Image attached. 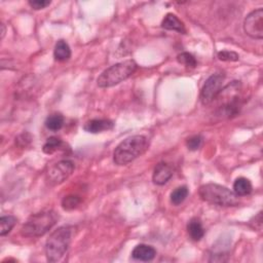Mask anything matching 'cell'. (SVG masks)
<instances>
[{
  "mask_svg": "<svg viewBox=\"0 0 263 263\" xmlns=\"http://www.w3.org/2000/svg\"><path fill=\"white\" fill-rule=\"evenodd\" d=\"M64 122H65V119L61 113H54V114H51L50 116H48L45 123H46L47 128H49L50 130H53V132H57L63 127Z\"/></svg>",
  "mask_w": 263,
  "mask_h": 263,
  "instance_id": "cell-17",
  "label": "cell"
},
{
  "mask_svg": "<svg viewBox=\"0 0 263 263\" xmlns=\"http://www.w3.org/2000/svg\"><path fill=\"white\" fill-rule=\"evenodd\" d=\"M187 233L194 242L201 241L205 236V228L200 218H192L187 224Z\"/></svg>",
  "mask_w": 263,
  "mask_h": 263,
  "instance_id": "cell-13",
  "label": "cell"
},
{
  "mask_svg": "<svg viewBox=\"0 0 263 263\" xmlns=\"http://www.w3.org/2000/svg\"><path fill=\"white\" fill-rule=\"evenodd\" d=\"M6 32H7L6 26H5V24H2V39H4V37L6 35Z\"/></svg>",
  "mask_w": 263,
  "mask_h": 263,
  "instance_id": "cell-27",
  "label": "cell"
},
{
  "mask_svg": "<svg viewBox=\"0 0 263 263\" xmlns=\"http://www.w3.org/2000/svg\"><path fill=\"white\" fill-rule=\"evenodd\" d=\"M138 68L134 60H125L116 63L105 69L97 79V84L101 89H107L119 84L133 75Z\"/></svg>",
  "mask_w": 263,
  "mask_h": 263,
  "instance_id": "cell-4",
  "label": "cell"
},
{
  "mask_svg": "<svg viewBox=\"0 0 263 263\" xmlns=\"http://www.w3.org/2000/svg\"><path fill=\"white\" fill-rule=\"evenodd\" d=\"M161 27L166 30L182 33V34H184L186 32L183 22H181V20L174 14H168L164 17V19L161 22Z\"/></svg>",
  "mask_w": 263,
  "mask_h": 263,
  "instance_id": "cell-14",
  "label": "cell"
},
{
  "mask_svg": "<svg viewBox=\"0 0 263 263\" xmlns=\"http://www.w3.org/2000/svg\"><path fill=\"white\" fill-rule=\"evenodd\" d=\"M148 147L149 140L145 136L135 135L127 137L115 148L113 152V161L117 166H125L145 153Z\"/></svg>",
  "mask_w": 263,
  "mask_h": 263,
  "instance_id": "cell-1",
  "label": "cell"
},
{
  "mask_svg": "<svg viewBox=\"0 0 263 263\" xmlns=\"http://www.w3.org/2000/svg\"><path fill=\"white\" fill-rule=\"evenodd\" d=\"M80 203H81V199L78 195L70 194L64 197L62 201V207L66 211H71L76 209Z\"/></svg>",
  "mask_w": 263,
  "mask_h": 263,
  "instance_id": "cell-21",
  "label": "cell"
},
{
  "mask_svg": "<svg viewBox=\"0 0 263 263\" xmlns=\"http://www.w3.org/2000/svg\"><path fill=\"white\" fill-rule=\"evenodd\" d=\"M244 30L246 34L253 39L261 40L263 38V10L257 9L251 12L244 21Z\"/></svg>",
  "mask_w": 263,
  "mask_h": 263,
  "instance_id": "cell-9",
  "label": "cell"
},
{
  "mask_svg": "<svg viewBox=\"0 0 263 263\" xmlns=\"http://www.w3.org/2000/svg\"><path fill=\"white\" fill-rule=\"evenodd\" d=\"M250 226L255 230H261L262 229V211H260L256 216H254L250 220Z\"/></svg>",
  "mask_w": 263,
  "mask_h": 263,
  "instance_id": "cell-26",
  "label": "cell"
},
{
  "mask_svg": "<svg viewBox=\"0 0 263 263\" xmlns=\"http://www.w3.org/2000/svg\"><path fill=\"white\" fill-rule=\"evenodd\" d=\"M252 189H253V186H252L251 181L245 177L238 178L234 183V192L238 196L249 195L252 192Z\"/></svg>",
  "mask_w": 263,
  "mask_h": 263,
  "instance_id": "cell-16",
  "label": "cell"
},
{
  "mask_svg": "<svg viewBox=\"0 0 263 263\" xmlns=\"http://www.w3.org/2000/svg\"><path fill=\"white\" fill-rule=\"evenodd\" d=\"M225 76L221 73L212 74L205 82L201 91V102L203 105H210L213 103L222 90Z\"/></svg>",
  "mask_w": 263,
  "mask_h": 263,
  "instance_id": "cell-8",
  "label": "cell"
},
{
  "mask_svg": "<svg viewBox=\"0 0 263 263\" xmlns=\"http://www.w3.org/2000/svg\"><path fill=\"white\" fill-rule=\"evenodd\" d=\"M241 91V82L234 81L222 89L219 95H222L223 103L217 109L218 115L229 118L239 113L241 107V98L239 93Z\"/></svg>",
  "mask_w": 263,
  "mask_h": 263,
  "instance_id": "cell-6",
  "label": "cell"
},
{
  "mask_svg": "<svg viewBox=\"0 0 263 263\" xmlns=\"http://www.w3.org/2000/svg\"><path fill=\"white\" fill-rule=\"evenodd\" d=\"M72 235L73 227L70 225H64L54 230L45 247L49 262H58L65 256L70 247Z\"/></svg>",
  "mask_w": 263,
  "mask_h": 263,
  "instance_id": "cell-2",
  "label": "cell"
},
{
  "mask_svg": "<svg viewBox=\"0 0 263 263\" xmlns=\"http://www.w3.org/2000/svg\"><path fill=\"white\" fill-rule=\"evenodd\" d=\"M54 57L59 62L68 61L71 57V49H70L69 45L63 39L59 40L55 46Z\"/></svg>",
  "mask_w": 263,
  "mask_h": 263,
  "instance_id": "cell-15",
  "label": "cell"
},
{
  "mask_svg": "<svg viewBox=\"0 0 263 263\" xmlns=\"http://www.w3.org/2000/svg\"><path fill=\"white\" fill-rule=\"evenodd\" d=\"M17 223V218L15 216H3L0 218V236L5 237L9 235L12 229L15 227Z\"/></svg>",
  "mask_w": 263,
  "mask_h": 263,
  "instance_id": "cell-18",
  "label": "cell"
},
{
  "mask_svg": "<svg viewBox=\"0 0 263 263\" xmlns=\"http://www.w3.org/2000/svg\"><path fill=\"white\" fill-rule=\"evenodd\" d=\"M199 194L204 202L220 207H235L240 203L239 196L234 191L216 183L202 185Z\"/></svg>",
  "mask_w": 263,
  "mask_h": 263,
  "instance_id": "cell-5",
  "label": "cell"
},
{
  "mask_svg": "<svg viewBox=\"0 0 263 263\" xmlns=\"http://www.w3.org/2000/svg\"><path fill=\"white\" fill-rule=\"evenodd\" d=\"M113 126V121L109 119H92L85 122V124L83 125V129L90 134H99L112 129Z\"/></svg>",
  "mask_w": 263,
  "mask_h": 263,
  "instance_id": "cell-11",
  "label": "cell"
},
{
  "mask_svg": "<svg viewBox=\"0 0 263 263\" xmlns=\"http://www.w3.org/2000/svg\"><path fill=\"white\" fill-rule=\"evenodd\" d=\"M74 163L69 159L60 160L48 170L46 178L50 185H59L67 180L74 172Z\"/></svg>",
  "mask_w": 263,
  "mask_h": 263,
  "instance_id": "cell-7",
  "label": "cell"
},
{
  "mask_svg": "<svg viewBox=\"0 0 263 263\" xmlns=\"http://www.w3.org/2000/svg\"><path fill=\"white\" fill-rule=\"evenodd\" d=\"M59 216L53 210H43L31 215L22 226L21 235L26 238H40L56 225Z\"/></svg>",
  "mask_w": 263,
  "mask_h": 263,
  "instance_id": "cell-3",
  "label": "cell"
},
{
  "mask_svg": "<svg viewBox=\"0 0 263 263\" xmlns=\"http://www.w3.org/2000/svg\"><path fill=\"white\" fill-rule=\"evenodd\" d=\"M188 193H189V191H188L187 186L183 185V186L177 187L171 193V196H170L171 197V203L174 206L181 205L186 200V197L188 196Z\"/></svg>",
  "mask_w": 263,
  "mask_h": 263,
  "instance_id": "cell-19",
  "label": "cell"
},
{
  "mask_svg": "<svg viewBox=\"0 0 263 263\" xmlns=\"http://www.w3.org/2000/svg\"><path fill=\"white\" fill-rule=\"evenodd\" d=\"M218 59L224 62H237L239 61L240 56L233 51H221L218 53Z\"/></svg>",
  "mask_w": 263,
  "mask_h": 263,
  "instance_id": "cell-23",
  "label": "cell"
},
{
  "mask_svg": "<svg viewBox=\"0 0 263 263\" xmlns=\"http://www.w3.org/2000/svg\"><path fill=\"white\" fill-rule=\"evenodd\" d=\"M177 60L180 64L184 65L185 67H187V68H195L196 65H197L196 59L190 53H186V52L181 53L180 55H178Z\"/></svg>",
  "mask_w": 263,
  "mask_h": 263,
  "instance_id": "cell-22",
  "label": "cell"
},
{
  "mask_svg": "<svg viewBox=\"0 0 263 263\" xmlns=\"http://www.w3.org/2000/svg\"><path fill=\"white\" fill-rule=\"evenodd\" d=\"M174 175V170L167 162L157 163L152 175V181L156 185H164L170 181V179Z\"/></svg>",
  "mask_w": 263,
  "mask_h": 263,
  "instance_id": "cell-10",
  "label": "cell"
},
{
  "mask_svg": "<svg viewBox=\"0 0 263 263\" xmlns=\"http://www.w3.org/2000/svg\"><path fill=\"white\" fill-rule=\"evenodd\" d=\"M51 4H52V2H50V0H31V2L28 3V5L35 11L43 10V9L48 8Z\"/></svg>",
  "mask_w": 263,
  "mask_h": 263,
  "instance_id": "cell-25",
  "label": "cell"
},
{
  "mask_svg": "<svg viewBox=\"0 0 263 263\" xmlns=\"http://www.w3.org/2000/svg\"><path fill=\"white\" fill-rule=\"evenodd\" d=\"M63 145H64V142L60 138L51 137L45 143L42 150L46 154H53L56 151L60 150L63 147Z\"/></svg>",
  "mask_w": 263,
  "mask_h": 263,
  "instance_id": "cell-20",
  "label": "cell"
},
{
  "mask_svg": "<svg viewBox=\"0 0 263 263\" xmlns=\"http://www.w3.org/2000/svg\"><path fill=\"white\" fill-rule=\"evenodd\" d=\"M202 143H203V137L200 135H195L186 140V147L191 151H195L202 146Z\"/></svg>",
  "mask_w": 263,
  "mask_h": 263,
  "instance_id": "cell-24",
  "label": "cell"
},
{
  "mask_svg": "<svg viewBox=\"0 0 263 263\" xmlns=\"http://www.w3.org/2000/svg\"><path fill=\"white\" fill-rule=\"evenodd\" d=\"M156 256V250L149 245H145V244H140L138 246H136L132 252V257H133L135 260H139V261H151L155 258Z\"/></svg>",
  "mask_w": 263,
  "mask_h": 263,
  "instance_id": "cell-12",
  "label": "cell"
}]
</instances>
